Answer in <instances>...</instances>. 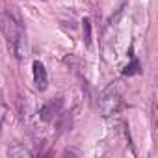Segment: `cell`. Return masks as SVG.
I'll return each mask as SVG.
<instances>
[{
  "label": "cell",
  "instance_id": "ba28073f",
  "mask_svg": "<svg viewBox=\"0 0 158 158\" xmlns=\"http://www.w3.org/2000/svg\"><path fill=\"white\" fill-rule=\"evenodd\" d=\"M84 39H86V43L89 45V34H91V26H89V21L88 19H84Z\"/></svg>",
  "mask_w": 158,
  "mask_h": 158
},
{
  "label": "cell",
  "instance_id": "5b68a950",
  "mask_svg": "<svg viewBox=\"0 0 158 158\" xmlns=\"http://www.w3.org/2000/svg\"><path fill=\"white\" fill-rule=\"evenodd\" d=\"M8 154H10V156H26V158L32 156V152H30L24 145H13V147L8 151Z\"/></svg>",
  "mask_w": 158,
  "mask_h": 158
},
{
  "label": "cell",
  "instance_id": "7a4b0ae2",
  "mask_svg": "<svg viewBox=\"0 0 158 158\" xmlns=\"http://www.w3.org/2000/svg\"><path fill=\"white\" fill-rule=\"evenodd\" d=\"M123 84L121 82H112L102 93H101V99H99V110L104 117L108 115H114L121 110L123 106Z\"/></svg>",
  "mask_w": 158,
  "mask_h": 158
},
{
  "label": "cell",
  "instance_id": "6da1fadb",
  "mask_svg": "<svg viewBox=\"0 0 158 158\" xmlns=\"http://www.w3.org/2000/svg\"><path fill=\"white\" fill-rule=\"evenodd\" d=\"M0 30L6 35L8 47L11 48V52L15 54V58H24L28 52V41H26V34H24V26L21 23V19L11 13V11H4L0 13Z\"/></svg>",
  "mask_w": 158,
  "mask_h": 158
},
{
  "label": "cell",
  "instance_id": "52a82bcc",
  "mask_svg": "<svg viewBox=\"0 0 158 158\" xmlns=\"http://www.w3.org/2000/svg\"><path fill=\"white\" fill-rule=\"evenodd\" d=\"M6 102L2 99V95H0V136H2V125H4V119H6Z\"/></svg>",
  "mask_w": 158,
  "mask_h": 158
},
{
  "label": "cell",
  "instance_id": "277c9868",
  "mask_svg": "<svg viewBox=\"0 0 158 158\" xmlns=\"http://www.w3.org/2000/svg\"><path fill=\"white\" fill-rule=\"evenodd\" d=\"M60 110H61V99L50 101V102H47V104L41 106V110H39V119L45 121V123H50V121L60 114Z\"/></svg>",
  "mask_w": 158,
  "mask_h": 158
},
{
  "label": "cell",
  "instance_id": "3957f363",
  "mask_svg": "<svg viewBox=\"0 0 158 158\" xmlns=\"http://www.w3.org/2000/svg\"><path fill=\"white\" fill-rule=\"evenodd\" d=\"M32 73H34V84L39 91H45L48 88V74H47V69L41 61H34L32 65Z\"/></svg>",
  "mask_w": 158,
  "mask_h": 158
},
{
  "label": "cell",
  "instance_id": "8992f818",
  "mask_svg": "<svg viewBox=\"0 0 158 158\" xmlns=\"http://www.w3.org/2000/svg\"><path fill=\"white\" fill-rule=\"evenodd\" d=\"M138 73H141V71H139V61H138V60H132V63L127 65L125 71H123V74H127V76H132V74H138Z\"/></svg>",
  "mask_w": 158,
  "mask_h": 158
}]
</instances>
